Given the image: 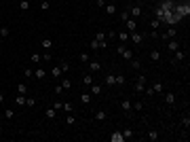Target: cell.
Returning a JSON list of instances; mask_svg holds the SVG:
<instances>
[{
  "label": "cell",
  "mask_w": 190,
  "mask_h": 142,
  "mask_svg": "<svg viewBox=\"0 0 190 142\" xmlns=\"http://www.w3.org/2000/svg\"><path fill=\"white\" fill-rule=\"evenodd\" d=\"M121 108H123L125 112H129V110H131V102H129V100H123V102H121Z\"/></svg>",
  "instance_id": "484cf974"
},
{
  "label": "cell",
  "mask_w": 190,
  "mask_h": 142,
  "mask_svg": "<svg viewBox=\"0 0 190 142\" xmlns=\"http://www.w3.org/2000/svg\"><path fill=\"white\" fill-rule=\"evenodd\" d=\"M95 119H97V121H106V119H108V112H106V110H97V112H95Z\"/></svg>",
  "instance_id": "ffe728a7"
},
{
  "label": "cell",
  "mask_w": 190,
  "mask_h": 142,
  "mask_svg": "<svg viewBox=\"0 0 190 142\" xmlns=\"http://www.w3.org/2000/svg\"><path fill=\"white\" fill-rule=\"evenodd\" d=\"M110 140H112V142H123V140H125V138H123V132H114V134L110 136Z\"/></svg>",
  "instance_id": "9a60e30c"
},
{
  "label": "cell",
  "mask_w": 190,
  "mask_h": 142,
  "mask_svg": "<svg viewBox=\"0 0 190 142\" xmlns=\"http://www.w3.org/2000/svg\"><path fill=\"white\" fill-rule=\"evenodd\" d=\"M2 102H4V94H0V104H2Z\"/></svg>",
  "instance_id": "db71d44e"
},
{
  "label": "cell",
  "mask_w": 190,
  "mask_h": 142,
  "mask_svg": "<svg viewBox=\"0 0 190 142\" xmlns=\"http://www.w3.org/2000/svg\"><path fill=\"white\" fill-rule=\"evenodd\" d=\"M129 34H131V32H116V36H118V40H121V42H127L129 40Z\"/></svg>",
  "instance_id": "2e32d148"
},
{
  "label": "cell",
  "mask_w": 190,
  "mask_h": 142,
  "mask_svg": "<svg viewBox=\"0 0 190 142\" xmlns=\"http://www.w3.org/2000/svg\"><path fill=\"white\" fill-rule=\"evenodd\" d=\"M167 47H169V51H177V49H180V42H177L175 38H171V40H167Z\"/></svg>",
  "instance_id": "9c48e42d"
},
{
  "label": "cell",
  "mask_w": 190,
  "mask_h": 142,
  "mask_svg": "<svg viewBox=\"0 0 190 142\" xmlns=\"http://www.w3.org/2000/svg\"><path fill=\"white\" fill-rule=\"evenodd\" d=\"M40 47H42V49H51V47H53V40H51V38H42V40H40Z\"/></svg>",
  "instance_id": "ac0fdd59"
},
{
  "label": "cell",
  "mask_w": 190,
  "mask_h": 142,
  "mask_svg": "<svg viewBox=\"0 0 190 142\" xmlns=\"http://www.w3.org/2000/svg\"><path fill=\"white\" fill-rule=\"evenodd\" d=\"M165 102H167L169 106H173V104H175V94H171V91H169V94L165 96Z\"/></svg>",
  "instance_id": "d6986e66"
},
{
  "label": "cell",
  "mask_w": 190,
  "mask_h": 142,
  "mask_svg": "<svg viewBox=\"0 0 190 142\" xmlns=\"http://www.w3.org/2000/svg\"><path fill=\"white\" fill-rule=\"evenodd\" d=\"M163 15H165V13H163V9H161V7H156V9H154V17L161 21V19H163ZM161 24H163V21H161Z\"/></svg>",
  "instance_id": "83f0119b"
},
{
  "label": "cell",
  "mask_w": 190,
  "mask_h": 142,
  "mask_svg": "<svg viewBox=\"0 0 190 142\" xmlns=\"http://www.w3.org/2000/svg\"><path fill=\"white\" fill-rule=\"evenodd\" d=\"M150 62H161V51H150Z\"/></svg>",
  "instance_id": "44dd1931"
},
{
  "label": "cell",
  "mask_w": 190,
  "mask_h": 142,
  "mask_svg": "<svg viewBox=\"0 0 190 142\" xmlns=\"http://www.w3.org/2000/svg\"><path fill=\"white\" fill-rule=\"evenodd\" d=\"M34 76H36V79H40V81H42V79H45V76H47V70H45V68H36V70H34Z\"/></svg>",
  "instance_id": "4fadbf2b"
},
{
  "label": "cell",
  "mask_w": 190,
  "mask_h": 142,
  "mask_svg": "<svg viewBox=\"0 0 190 142\" xmlns=\"http://www.w3.org/2000/svg\"><path fill=\"white\" fill-rule=\"evenodd\" d=\"M59 85L63 87V91H70V89H72V81H70V79H63V81H59Z\"/></svg>",
  "instance_id": "8fae6325"
},
{
  "label": "cell",
  "mask_w": 190,
  "mask_h": 142,
  "mask_svg": "<svg viewBox=\"0 0 190 142\" xmlns=\"http://www.w3.org/2000/svg\"><path fill=\"white\" fill-rule=\"evenodd\" d=\"M32 62H34V64H38V62H42V55H40V53H32Z\"/></svg>",
  "instance_id": "d6a6232c"
},
{
  "label": "cell",
  "mask_w": 190,
  "mask_h": 142,
  "mask_svg": "<svg viewBox=\"0 0 190 142\" xmlns=\"http://www.w3.org/2000/svg\"><path fill=\"white\" fill-rule=\"evenodd\" d=\"M89 59H91V57H89V53H87V51H85V53H80V62H85V64H87Z\"/></svg>",
  "instance_id": "ee69618b"
},
{
  "label": "cell",
  "mask_w": 190,
  "mask_h": 142,
  "mask_svg": "<svg viewBox=\"0 0 190 142\" xmlns=\"http://www.w3.org/2000/svg\"><path fill=\"white\" fill-rule=\"evenodd\" d=\"M51 76H53V79H59V76H61V68H59V66L53 68V70H51Z\"/></svg>",
  "instance_id": "f1b7e54d"
},
{
  "label": "cell",
  "mask_w": 190,
  "mask_h": 142,
  "mask_svg": "<svg viewBox=\"0 0 190 142\" xmlns=\"http://www.w3.org/2000/svg\"><path fill=\"white\" fill-rule=\"evenodd\" d=\"M152 89H154V94H163V83H154Z\"/></svg>",
  "instance_id": "e575fe53"
},
{
  "label": "cell",
  "mask_w": 190,
  "mask_h": 142,
  "mask_svg": "<svg viewBox=\"0 0 190 142\" xmlns=\"http://www.w3.org/2000/svg\"><path fill=\"white\" fill-rule=\"evenodd\" d=\"M95 40H97V42L101 45V49H106V47H108V38H106V32H97V34H95Z\"/></svg>",
  "instance_id": "3957f363"
},
{
  "label": "cell",
  "mask_w": 190,
  "mask_h": 142,
  "mask_svg": "<svg viewBox=\"0 0 190 142\" xmlns=\"http://www.w3.org/2000/svg\"><path fill=\"white\" fill-rule=\"evenodd\" d=\"M104 83H106V85H116V79H114V74H106Z\"/></svg>",
  "instance_id": "d4e9b609"
},
{
  "label": "cell",
  "mask_w": 190,
  "mask_h": 142,
  "mask_svg": "<svg viewBox=\"0 0 190 142\" xmlns=\"http://www.w3.org/2000/svg\"><path fill=\"white\" fill-rule=\"evenodd\" d=\"M9 34H11V30L7 28V26H4V28H0V36H2V38H7Z\"/></svg>",
  "instance_id": "f35d334b"
},
{
  "label": "cell",
  "mask_w": 190,
  "mask_h": 142,
  "mask_svg": "<svg viewBox=\"0 0 190 142\" xmlns=\"http://www.w3.org/2000/svg\"><path fill=\"white\" fill-rule=\"evenodd\" d=\"M150 28H152V30H159V28H161V21H159V19H152V21H150Z\"/></svg>",
  "instance_id": "d590c367"
},
{
  "label": "cell",
  "mask_w": 190,
  "mask_h": 142,
  "mask_svg": "<svg viewBox=\"0 0 190 142\" xmlns=\"http://www.w3.org/2000/svg\"><path fill=\"white\" fill-rule=\"evenodd\" d=\"M184 57H186V53L177 49V51H175V57H173V64H180V62H184Z\"/></svg>",
  "instance_id": "30bf717a"
},
{
  "label": "cell",
  "mask_w": 190,
  "mask_h": 142,
  "mask_svg": "<svg viewBox=\"0 0 190 142\" xmlns=\"http://www.w3.org/2000/svg\"><path fill=\"white\" fill-rule=\"evenodd\" d=\"M4 117H7V119H13V117H15V112L11 110V108H7V110H4Z\"/></svg>",
  "instance_id": "f6af8a7d"
},
{
  "label": "cell",
  "mask_w": 190,
  "mask_h": 142,
  "mask_svg": "<svg viewBox=\"0 0 190 142\" xmlns=\"http://www.w3.org/2000/svg\"><path fill=\"white\" fill-rule=\"evenodd\" d=\"M17 94H28V85H17Z\"/></svg>",
  "instance_id": "8d00e7d4"
},
{
  "label": "cell",
  "mask_w": 190,
  "mask_h": 142,
  "mask_svg": "<svg viewBox=\"0 0 190 142\" xmlns=\"http://www.w3.org/2000/svg\"><path fill=\"white\" fill-rule=\"evenodd\" d=\"M131 66H133L135 70H137V68H142V62H139V59H135V57H133V59H131Z\"/></svg>",
  "instance_id": "ab89813d"
},
{
  "label": "cell",
  "mask_w": 190,
  "mask_h": 142,
  "mask_svg": "<svg viewBox=\"0 0 190 142\" xmlns=\"http://www.w3.org/2000/svg\"><path fill=\"white\" fill-rule=\"evenodd\" d=\"M83 83H85V85H93V76H91V74H85V76H83Z\"/></svg>",
  "instance_id": "1f68e13d"
},
{
  "label": "cell",
  "mask_w": 190,
  "mask_h": 142,
  "mask_svg": "<svg viewBox=\"0 0 190 142\" xmlns=\"http://www.w3.org/2000/svg\"><path fill=\"white\" fill-rule=\"evenodd\" d=\"M25 100H28V98H25L23 94H19L17 98H15V102H17V106H25Z\"/></svg>",
  "instance_id": "cb8c5ba5"
},
{
  "label": "cell",
  "mask_w": 190,
  "mask_h": 142,
  "mask_svg": "<svg viewBox=\"0 0 190 142\" xmlns=\"http://www.w3.org/2000/svg\"><path fill=\"white\" fill-rule=\"evenodd\" d=\"M51 59V53H42V62H49Z\"/></svg>",
  "instance_id": "f5cc1de1"
},
{
  "label": "cell",
  "mask_w": 190,
  "mask_h": 142,
  "mask_svg": "<svg viewBox=\"0 0 190 142\" xmlns=\"http://www.w3.org/2000/svg\"><path fill=\"white\" fill-rule=\"evenodd\" d=\"M125 24H127V32H135V19L133 17H129Z\"/></svg>",
  "instance_id": "5bb4252c"
},
{
  "label": "cell",
  "mask_w": 190,
  "mask_h": 142,
  "mask_svg": "<svg viewBox=\"0 0 190 142\" xmlns=\"http://www.w3.org/2000/svg\"><path fill=\"white\" fill-rule=\"evenodd\" d=\"M66 123H68V125H74V123H76V119H74L70 112H68V119H66Z\"/></svg>",
  "instance_id": "bcb514c9"
},
{
  "label": "cell",
  "mask_w": 190,
  "mask_h": 142,
  "mask_svg": "<svg viewBox=\"0 0 190 142\" xmlns=\"http://www.w3.org/2000/svg\"><path fill=\"white\" fill-rule=\"evenodd\" d=\"M53 108H55V110H61V108H63V102H53Z\"/></svg>",
  "instance_id": "c3c4849f"
},
{
  "label": "cell",
  "mask_w": 190,
  "mask_h": 142,
  "mask_svg": "<svg viewBox=\"0 0 190 142\" xmlns=\"http://www.w3.org/2000/svg\"><path fill=\"white\" fill-rule=\"evenodd\" d=\"M118 53H121V55H123L125 59H129V62L133 59V51H131V49H127L125 45H121V47H118Z\"/></svg>",
  "instance_id": "7a4b0ae2"
},
{
  "label": "cell",
  "mask_w": 190,
  "mask_h": 142,
  "mask_svg": "<svg viewBox=\"0 0 190 142\" xmlns=\"http://www.w3.org/2000/svg\"><path fill=\"white\" fill-rule=\"evenodd\" d=\"M45 114H47V119H51V121H53V119L57 117V110H55V108H47Z\"/></svg>",
  "instance_id": "603a6c76"
},
{
  "label": "cell",
  "mask_w": 190,
  "mask_h": 142,
  "mask_svg": "<svg viewBox=\"0 0 190 142\" xmlns=\"http://www.w3.org/2000/svg\"><path fill=\"white\" fill-rule=\"evenodd\" d=\"M148 140H152V142L159 140V132H156V129H150V132H148Z\"/></svg>",
  "instance_id": "4316f807"
},
{
  "label": "cell",
  "mask_w": 190,
  "mask_h": 142,
  "mask_svg": "<svg viewBox=\"0 0 190 142\" xmlns=\"http://www.w3.org/2000/svg\"><path fill=\"white\" fill-rule=\"evenodd\" d=\"M91 49H93V51H99V49H101V45H99V42L95 40V38L91 40Z\"/></svg>",
  "instance_id": "74e56055"
},
{
  "label": "cell",
  "mask_w": 190,
  "mask_h": 142,
  "mask_svg": "<svg viewBox=\"0 0 190 142\" xmlns=\"http://www.w3.org/2000/svg\"><path fill=\"white\" fill-rule=\"evenodd\" d=\"M177 36V30L175 28H167V32L163 34V40H171V38H175Z\"/></svg>",
  "instance_id": "52a82bcc"
},
{
  "label": "cell",
  "mask_w": 190,
  "mask_h": 142,
  "mask_svg": "<svg viewBox=\"0 0 190 142\" xmlns=\"http://www.w3.org/2000/svg\"><path fill=\"white\" fill-rule=\"evenodd\" d=\"M23 74L28 76V79H32V76H34V70L32 68H23Z\"/></svg>",
  "instance_id": "7bdbcfd3"
},
{
  "label": "cell",
  "mask_w": 190,
  "mask_h": 142,
  "mask_svg": "<svg viewBox=\"0 0 190 142\" xmlns=\"http://www.w3.org/2000/svg\"><path fill=\"white\" fill-rule=\"evenodd\" d=\"M129 17H131V15H129V11H125V13H121V19H123V21H127Z\"/></svg>",
  "instance_id": "681fc988"
},
{
  "label": "cell",
  "mask_w": 190,
  "mask_h": 142,
  "mask_svg": "<svg viewBox=\"0 0 190 142\" xmlns=\"http://www.w3.org/2000/svg\"><path fill=\"white\" fill-rule=\"evenodd\" d=\"M40 9H42V11H49V9H51V4H49V0H42V2H40Z\"/></svg>",
  "instance_id": "b9f144b4"
},
{
  "label": "cell",
  "mask_w": 190,
  "mask_h": 142,
  "mask_svg": "<svg viewBox=\"0 0 190 142\" xmlns=\"http://www.w3.org/2000/svg\"><path fill=\"white\" fill-rule=\"evenodd\" d=\"M63 110H66V112H72V110H74V106L70 104V102H63Z\"/></svg>",
  "instance_id": "60d3db41"
},
{
  "label": "cell",
  "mask_w": 190,
  "mask_h": 142,
  "mask_svg": "<svg viewBox=\"0 0 190 142\" xmlns=\"http://www.w3.org/2000/svg\"><path fill=\"white\" fill-rule=\"evenodd\" d=\"M0 134H2V127H0Z\"/></svg>",
  "instance_id": "11a10c76"
},
{
  "label": "cell",
  "mask_w": 190,
  "mask_h": 142,
  "mask_svg": "<svg viewBox=\"0 0 190 142\" xmlns=\"http://www.w3.org/2000/svg\"><path fill=\"white\" fill-rule=\"evenodd\" d=\"M123 138H125V140H131V138H133V129H131V127H125V129H123Z\"/></svg>",
  "instance_id": "e0dca14e"
},
{
  "label": "cell",
  "mask_w": 190,
  "mask_h": 142,
  "mask_svg": "<svg viewBox=\"0 0 190 142\" xmlns=\"http://www.w3.org/2000/svg\"><path fill=\"white\" fill-rule=\"evenodd\" d=\"M114 79H116V85H125V74H114Z\"/></svg>",
  "instance_id": "836d02e7"
},
{
  "label": "cell",
  "mask_w": 190,
  "mask_h": 142,
  "mask_svg": "<svg viewBox=\"0 0 190 142\" xmlns=\"http://www.w3.org/2000/svg\"><path fill=\"white\" fill-rule=\"evenodd\" d=\"M87 64H89V70H91V72H99V70H101V64H99V62H91V59H89Z\"/></svg>",
  "instance_id": "ba28073f"
},
{
  "label": "cell",
  "mask_w": 190,
  "mask_h": 142,
  "mask_svg": "<svg viewBox=\"0 0 190 142\" xmlns=\"http://www.w3.org/2000/svg\"><path fill=\"white\" fill-rule=\"evenodd\" d=\"M159 7L163 9V13H167V11H173V9H175V4H173V0H163Z\"/></svg>",
  "instance_id": "8992f818"
},
{
  "label": "cell",
  "mask_w": 190,
  "mask_h": 142,
  "mask_svg": "<svg viewBox=\"0 0 190 142\" xmlns=\"http://www.w3.org/2000/svg\"><path fill=\"white\" fill-rule=\"evenodd\" d=\"M25 106H36V100L34 98H28V100H25Z\"/></svg>",
  "instance_id": "7dc6e473"
},
{
  "label": "cell",
  "mask_w": 190,
  "mask_h": 142,
  "mask_svg": "<svg viewBox=\"0 0 190 142\" xmlns=\"http://www.w3.org/2000/svg\"><path fill=\"white\" fill-rule=\"evenodd\" d=\"M19 9H21V11H28V9H30V0H21V2H19Z\"/></svg>",
  "instance_id": "4dcf8cb0"
},
{
  "label": "cell",
  "mask_w": 190,
  "mask_h": 142,
  "mask_svg": "<svg viewBox=\"0 0 190 142\" xmlns=\"http://www.w3.org/2000/svg\"><path fill=\"white\" fill-rule=\"evenodd\" d=\"M144 87H146V76H144V74H139V76H137V81H135V91H137V94H142Z\"/></svg>",
  "instance_id": "6da1fadb"
},
{
  "label": "cell",
  "mask_w": 190,
  "mask_h": 142,
  "mask_svg": "<svg viewBox=\"0 0 190 142\" xmlns=\"http://www.w3.org/2000/svg\"><path fill=\"white\" fill-rule=\"evenodd\" d=\"M144 13V9H142V4H133L131 9H129V15L131 17H139V15Z\"/></svg>",
  "instance_id": "277c9868"
},
{
  "label": "cell",
  "mask_w": 190,
  "mask_h": 142,
  "mask_svg": "<svg viewBox=\"0 0 190 142\" xmlns=\"http://www.w3.org/2000/svg\"><path fill=\"white\" fill-rule=\"evenodd\" d=\"M129 40H131L133 45H142V42H144V36L137 34V32H131V34H129Z\"/></svg>",
  "instance_id": "5b68a950"
},
{
  "label": "cell",
  "mask_w": 190,
  "mask_h": 142,
  "mask_svg": "<svg viewBox=\"0 0 190 142\" xmlns=\"http://www.w3.org/2000/svg\"><path fill=\"white\" fill-rule=\"evenodd\" d=\"M61 91H63V87H61V85H59V83H57V85H55V94L59 96V94H61Z\"/></svg>",
  "instance_id": "f907efd6"
},
{
  "label": "cell",
  "mask_w": 190,
  "mask_h": 142,
  "mask_svg": "<svg viewBox=\"0 0 190 142\" xmlns=\"http://www.w3.org/2000/svg\"><path fill=\"white\" fill-rule=\"evenodd\" d=\"M80 102L83 104H91V94H83L80 96Z\"/></svg>",
  "instance_id": "f546056e"
},
{
  "label": "cell",
  "mask_w": 190,
  "mask_h": 142,
  "mask_svg": "<svg viewBox=\"0 0 190 142\" xmlns=\"http://www.w3.org/2000/svg\"><path fill=\"white\" fill-rule=\"evenodd\" d=\"M104 9H106V13H108V15H114V13H116V4H114V2L104 4Z\"/></svg>",
  "instance_id": "7c38bea8"
},
{
  "label": "cell",
  "mask_w": 190,
  "mask_h": 142,
  "mask_svg": "<svg viewBox=\"0 0 190 142\" xmlns=\"http://www.w3.org/2000/svg\"><path fill=\"white\" fill-rule=\"evenodd\" d=\"M91 96H101V85H91Z\"/></svg>",
  "instance_id": "7402d4cb"
},
{
  "label": "cell",
  "mask_w": 190,
  "mask_h": 142,
  "mask_svg": "<svg viewBox=\"0 0 190 142\" xmlns=\"http://www.w3.org/2000/svg\"><path fill=\"white\" fill-rule=\"evenodd\" d=\"M182 125H184V127H188V125H190V119L184 117V119H182Z\"/></svg>",
  "instance_id": "816d5d0a"
}]
</instances>
